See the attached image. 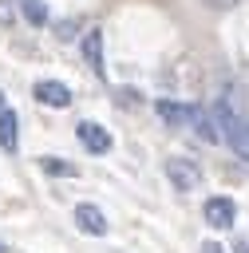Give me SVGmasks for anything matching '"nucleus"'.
<instances>
[{
  "label": "nucleus",
  "instance_id": "obj_1",
  "mask_svg": "<svg viewBox=\"0 0 249 253\" xmlns=\"http://www.w3.org/2000/svg\"><path fill=\"white\" fill-rule=\"evenodd\" d=\"M162 170H166V178H170V186H174V190H186V194H190V190H198V186H202V166H198L194 158L174 154V158H166V166H162Z\"/></svg>",
  "mask_w": 249,
  "mask_h": 253
},
{
  "label": "nucleus",
  "instance_id": "obj_2",
  "mask_svg": "<svg viewBox=\"0 0 249 253\" xmlns=\"http://www.w3.org/2000/svg\"><path fill=\"white\" fill-rule=\"evenodd\" d=\"M75 138H79V142H83V150H91V154H107V150L115 146L111 130H107L103 123H91V119L75 123Z\"/></svg>",
  "mask_w": 249,
  "mask_h": 253
},
{
  "label": "nucleus",
  "instance_id": "obj_3",
  "mask_svg": "<svg viewBox=\"0 0 249 253\" xmlns=\"http://www.w3.org/2000/svg\"><path fill=\"white\" fill-rule=\"evenodd\" d=\"M202 213H206V225H213V229H229V225L237 221V206H233V198H225V194L206 198Z\"/></svg>",
  "mask_w": 249,
  "mask_h": 253
},
{
  "label": "nucleus",
  "instance_id": "obj_4",
  "mask_svg": "<svg viewBox=\"0 0 249 253\" xmlns=\"http://www.w3.org/2000/svg\"><path fill=\"white\" fill-rule=\"evenodd\" d=\"M32 95H36L43 107H55V111L71 107V87H67V83H59V79H40V83L32 87Z\"/></svg>",
  "mask_w": 249,
  "mask_h": 253
},
{
  "label": "nucleus",
  "instance_id": "obj_5",
  "mask_svg": "<svg viewBox=\"0 0 249 253\" xmlns=\"http://www.w3.org/2000/svg\"><path fill=\"white\" fill-rule=\"evenodd\" d=\"M75 225H79L83 233H91V237H103V233L111 229L107 217H103V210L91 206V202H79V206H75Z\"/></svg>",
  "mask_w": 249,
  "mask_h": 253
},
{
  "label": "nucleus",
  "instance_id": "obj_6",
  "mask_svg": "<svg viewBox=\"0 0 249 253\" xmlns=\"http://www.w3.org/2000/svg\"><path fill=\"white\" fill-rule=\"evenodd\" d=\"M154 115L166 123V126H190V115H194V103H174V99H158L154 103Z\"/></svg>",
  "mask_w": 249,
  "mask_h": 253
},
{
  "label": "nucleus",
  "instance_id": "obj_7",
  "mask_svg": "<svg viewBox=\"0 0 249 253\" xmlns=\"http://www.w3.org/2000/svg\"><path fill=\"white\" fill-rule=\"evenodd\" d=\"M83 59L91 63V71L103 79L107 75V63H103V32L99 28H91L87 36H83Z\"/></svg>",
  "mask_w": 249,
  "mask_h": 253
},
{
  "label": "nucleus",
  "instance_id": "obj_8",
  "mask_svg": "<svg viewBox=\"0 0 249 253\" xmlns=\"http://www.w3.org/2000/svg\"><path fill=\"white\" fill-rule=\"evenodd\" d=\"M16 146H20V119L8 107V111H0V150L4 154H16Z\"/></svg>",
  "mask_w": 249,
  "mask_h": 253
},
{
  "label": "nucleus",
  "instance_id": "obj_9",
  "mask_svg": "<svg viewBox=\"0 0 249 253\" xmlns=\"http://www.w3.org/2000/svg\"><path fill=\"white\" fill-rule=\"evenodd\" d=\"M190 126L198 130V138H202V142H221V130H217V123H213V111H202V107H194V115H190Z\"/></svg>",
  "mask_w": 249,
  "mask_h": 253
},
{
  "label": "nucleus",
  "instance_id": "obj_10",
  "mask_svg": "<svg viewBox=\"0 0 249 253\" xmlns=\"http://www.w3.org/2000/svg\"><path fill=\"white\" fill-rule=\"evenodd\" d=\"M16 4H20V16H24L28 24H36V28L47 24V4H43V0H16Z\"/></svg>",
  "mask_w": 249,
  "mask_h": 253
},
{
  "label": "nucleus",
  "instance_id": "obj_11",
  "mask_svg": "<svg viewBox=\"0 0 249 253\" xmlns=\"http://www.w3.org/2000/svg\"><path fill=\"white\" fill-rule=\"evenodd\" d=\"M40 166H43L47 174H55V178H75V166H71V162H63V158H55V154H43V158H40Z\"/></svg>",
  "mask_w": 249,
  "mask_h": 253
},
{
  "label": "nucleus",
  "instance_id": "obj_12",
  "mask_svg": "<svg viewBox=\"0 0 249 253\" xmlns=\"http://www.w3.org/2000/svg\"><path fill=\"white\" fill-rule=\"evenodd\" d=\"M75 28H79V20H59L55 24V40H63V43L75 40Z\"/></svg>",
  "mask_w": 249,
  "mask_h": 253
},
{
  "label": "nucleus",
  "instance_id": "obj_13",
  "mask_svg": "<svg viewBox=\"0 0 249 253\" xmlns=\"http://www.w3.org/2000/svg\"><path fill=\"white\" fill-rule=\"evenodd\" d=\"M12 20H16L12 4H8V0H0V24H4V28H12Z\"/></svg>",
  "mask_w": 249,
  "mask_h": 253
},
{
  "label": "nucleus",
  "instance_id": "obj_14",
  "mask_svg": "<svg viewBox=\"0 0 249 253\" xmlns=\"http://www.w3.org/2000/svg\"><path fill=\"white\" fill-rule=\"evenodd\" d=\"M202 253H225V249H221L217 241H202Z\"/></svg>",
  "mask_w": 249,
  "mask_h": 253
},
{
  "label": "nucleus",
  "instance_id": "obj_15",
  "mask_svg": "<svg viewBox=\"0 0 249 253\" xmlns=\"http://www.w3.org/2000/svg\"><path fill=\"white\" fill-rule=\"evenodd\" d=\"M233 253H249V237H237V245H233Z\"/></svg>",
  "mask_w": 249,
  "mask_h": 253
},
{
  "label": "nucleus",
  "instance_id": "obj_16",
  "mask_svg": "<svg viewBox=\"0 0 249 253\" xmlns=\"http://www.w3.org/2000/svg\"><path fill=\"white\" fill-rule=\"evenodd\" d=\"M241 130H245V146H249V119H245V123H241Z\"/></svg>",
  "mask_w": 249,
  "mask_h": 253
},
{
  "label": "nucleus",
  "instance_id": "obj_17",
  "mask_svg": "<svg viewBox=\"0 0 249 253\" xmlns=\"http://www.w3.org/2000/svg\"><path fill=\"white\" fill-rule=\"evenodd\" d=\"M0 111H8V103H4V91H0Z\"/></svg>",
  "mask_w": 249,
  "mask_h": 253
},
{
  "label": "nucleus",
  "instance_id": "obj_18",
  "mask_svg": "<svg viewBox=\"0 0 249 253\" xmlns=\"http://www.w3.org/2000/svg\"><path fill=\"white\" fill-rule=\"evenodd\" d=\"M0 253H8V249H4V245H0Z\"/></svg>",
  "mask_w": 249,
  "mask_h": 253
}]
</instances>
